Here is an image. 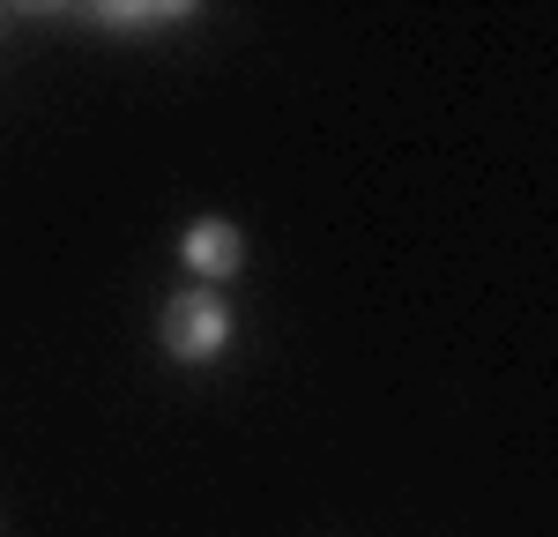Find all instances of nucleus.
I'll use <instances>...</instances> for the list:
<instances>
[{
  "instance_id": "2",
  "label": "nucleus",
  "mask_w": 558,
  "mask_h": 537,
  "mask_svg": "<svg viewBox=\"0 0 558 537\" xmlns=\"http://www.w3.org/2000/svg\"><path fill=\"white\" fill-rule=\"evenodd\" d=\"M179 254H186V268H202L209 284L216 276H239V268H246V231L223 224V217H202V224H186Z\"/></svg>"
},
{
  "instance_id": "1",
  "label": "nucleus",
  "mask_w": 558,
  "mask_h": 537,
  "mask_svg": "<svg viewBox=\"0 0 558 537\" xmlns=\"http://www.w3.org/2000/svg\"><path fill=\"white\" fill-rule=\"evenodd\" d=\"M157 336H165V351L186 358V366H202V358H216L223 344H231V307L216 299V291H179L172 307L157 313Z\"/></svg>"
}]
</instances>
